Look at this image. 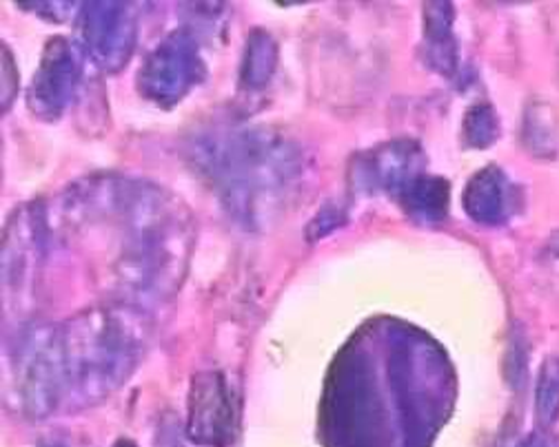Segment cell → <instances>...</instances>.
<instances>
[{
    "label": "cell",
    "instance_id": "obj_8",
    "mask_svg": "<svg viewBox=\"0 0 559 447\" xmlns=\"http://www.w3.org/2000/svg\"><path fill=\"white\" fill-rule=\"evenodd\" d=\"M462 204L471 219L496 227V224H502L511 215V182L502 169L486 167L468 180Z\"/></svg>",
    "mask_w": 559,
    "mask_h": 447
},
{
    "label": "cell",
    "instance_id": "obj_16",
    "mask_svg": "<svg viewBox=\"0 0 559 447\" xmlns=\"http://www.w3.org/2000/svg\"><path fill=\"white\" fill-rule=\"evenodd\" d=\"M114 447H135L133 443H129V440H118Z\"/></svg>",
    "mask_w": 559,
    "mask_h": 447
},
{
    "label": "cell",
    "instance_id": "obj_5",
    "mask_svg": "<svg viewBox=\"0 0 559 447\" xmlns=\"http://www.w3.org/2000/svg\"><path fill=\"white\" fill-rule=\"evenodd\" d=\"M83 85V49L76 40L53 36L40 53L38 69L32 78L27 107L45 120H58L64 109L72 105Z\"/></svg>",
    "mask_w": 559,
    "mask_h": 447
},
{
    "label": "cell",
    "instance_id": "obj_10",
    "mask_svg": "<svg viewBox=\"0 0 559 447\" xmlns=\"http://www.w3.org/2000/svg\"><path fill=\"white\" fill-rule=\"evenodd\" d=\"M404 213L419 224H438L449 213V184L442 178L417 176L397 191Z\"/></svg>",
    "mask_w": 559,
    "mask_h": 447
},
{
    "label": "cell",
    "instance_id": "obj_13",
    "mask_svg": "<svg viewBox=\"0 0 559 447\" xmlns=\"http://www.w3.org/2000/svg\"><path fill=\"white\" fill-rule=\"evenodd\" d=\"M559 410V361L550 359L542 367L539 388H537V412L544 423L552 421Z\"/></svg>",
    "mask_w": 559,
    "mask_h": 447
},
{
    "label": "cell",
    "instance_id": "obj_6",
    "mask_svg": "<svg viewBox=\"0 0 559 447\" xmlns=\"http://www.w3.org/2000/svg\"><path fill=\"white\" fill-rule=\"evenodd\" d=\"M187 436L202 447H229L236 436V401L223 372H200L187 397Z\"/></svg>",
    "mask_w": 559,
    "mask_h": 447
},
{
    "label": "cell",
    "instance_id": "obj_15",
    "mask_svg": "<svg viewBox=\"0 0 559 447\" xmlns=\"http://www.w3.org/2000/svg\"><path fill=\"white\" fill-rule=\"evenodd\" d=\"M520 447H550V445H548V440H546V438H542V436H533V438H528L526 443H522Z\"/></svg>",
    "mask_w": 559,
    "mask_h": 447
},
{
    "label": "cell",
    "instance_id": "obj_9",
    "mask_svg": "<svg viewBox=\"0 0 559 447\" xmlns=\"http://www.w3.org/2000/svg\"><path fill=\"white\" fill-rule=\"evenodd\" d=\"M425 56L427 62L451 78L457 69V45L453 38L455 12L451 3H427L425 8Z\"/></svg>",
    "mask_w": 559,
    "mask_h": 447
},
{
    "label": "cell",
    "instance_id": "obj_7",
    "mask_svg": "<svg viewBox=\"0 0 559 447\" xmlns=\"http://www.w3.org/2000/svg\"><path fill=\"white\" fill-rule=\"evenodd\" d=\"M423 152L411 142H391L365 154V162L358 165L362 182L367 186H380L386 191H400L413 178L423 176Z\"/></svg>",
    "mask_w": 559,
    "mask_h": 447
},
{
    "label": "cell",
    "instance_id": "obj_14",
    "mask_svg": "<svg viewBox=\"0 0 559 447\" xmlns=\"http://www.w3.org/2000/svg\"><path fill=\"white\" fill-rule=\"evenodd\" d=\"M34 14L47 19V21H67L74 14H79L83 3H23Z\"/></svg>",
    "mask_w": 559,
    "mask_h": 447
},
{
    "label": "cell",
    "instance_id": "obj_1",
    "mask_svg": "<svg viewBox=\"0 0 559 447\" xmlns=\"http://www.w3.org/2000/svg\"><path fill=\"white\" fill-rule=\"evenodd\" d=\"M60 406L87 408L135 370L145 352V319L129 309H92L45 333Z\"/></svg>",
    "mask_w": 559,
    "mask_h": 447
},
{
    "label": "cell",
    "instance_id": "obj_2",
    "mask_svg": "<svg viewBox=\"0 0 559 447\" xmlns=\"http://www.w3.org/2000/svg\"><path fill=\"white\" fill-rule=\"evenodd\" d=\"M198 167L240 221H258L300 173L296 144L266 126L227 129L195 144Z\"/></svg>",
    "mask_w": 559,
    "mask_h": 447
},
{
    "label": "cell",
    "instance_id": "obj_17",
    "mask_svg": "<svg viewBox=\"0 0 559 447\" xmlns=\"http://www.w3.org/2000/svg\"><path fill=\"white\" fill-rule=\"evenodd\" d=\"M49 447H51V445H49Z\"/></svg>",
    "mask_w": 559,
    "mask_h": 447
},
{
    "label": "cell",
    "instance_id": "obj_11",
    "mask_svg": "<svg viewBox=\"0 0 559 447\" xmlns=\"http://www.w3.org/2000/svg\"><path fill=\"white\" fill-rule=\"evenodd\" d=\"M275 67L277 45L273 36L264 29H251L240 62V85L247 92H262L271 83Z\"/></svg>",
    "mask_w": 559,
    "mask_h": 447
},
{
    "label": "cell",
    "instance_id": "obj_12",
    "mask_svg": "<svg viewBox=\"0 0 559 447\" xmlns=\"http://www.w3.org/2000/svg\"><path fill=\"white\" fill-rule=\"evenodd\" d=\"M500 135V122L491 105H477L464 118V142L473 148L491 146Z\"/></svg>",
    "mask_w": 559,
    "mask_h": 447
},
{
    "label": "cell",
    "instance_id": "obj_4",
    "mask_svg": "<svg viewBox=\"0 0 559 447\" xmlns=\"http://www.w3.org/2000/svg\"><path fill=\"white\" fill-rule=\"evenodd\" d=\"M138 38V14L133 3H83L76 14V45L103 71H120Z\"/></svg>",
    "mask_w": 559,
    "mask_h": 447
},
{
    "label": "cell",
    "instance_id": "obj_3",
    "mask_svg": "<svg viewBox=\"0 0 559 447\" xmlns=\"http://www.w3.org/2000/svg\"><path fill=\"white\" fill-rule=\"evenodd\" d=\"M206 76L200 43L191 29L167 34L138 71V92L163 109L176 107Z\"/></svg>",
    "mask_w": 559,
    "mask_h": 447
}]
</instances>
